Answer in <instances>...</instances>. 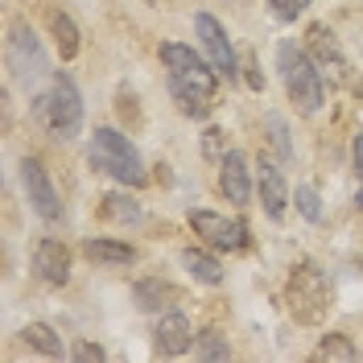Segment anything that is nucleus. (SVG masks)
<instances>
[{
  "instance_id": "nucleus-1",
  "label": "nucleus",
  "mask_w": 363,
  "mask_h": 363,
  "mask_svg": "<svg viewBox=\"0 0 363 363\" xmlns=\"http://www.w3.org/2000/svg\"><path fill=\"white\" fill-rule=\"evenodd\" d=\"M277 67H281V83H285V95L294 99V108L301 116H314L322 108V99H326L318 62L306 50H297L294 42H281L277 45Z\"/></svg>"
},
{
  "instance_id": "nucleus-2",
  "label": "nucleus",
  "mask_w": 363,
  "mask_h": 363,
  "mask_svg": "<svg viewBox=\"0 0 363 363\" xmlns=\"http://www.w3.org/2000/svg\"><path fill=\"white\" fill-rule=\"evenodd\" d=\"M91 165L104 169L108 178H116L120 186H133V190L149 182L136 145L124 133H116V128H95V136H91Z\"/></svg>"
},
{
  "instance_id": "nucleus-3",
  "label": "nucleus",
  "mask_w": 363,
  "mask_h": 363,
  "mask_svg": "<svg viewBox=\"0 0 363 363\" xmlns=\"http://www.w3.org/2000/svg\"><path fill=\"white\" fill-rule=\"evenodd\" d=\"M33 116H38L42 128H50L62 140L79 136V128H83V99H79V87L70 83V74H62V70L54 74L50 91L33 99Z\"/></svg>"
},
{
  "instance_id": "nucleus-4",
  "label": "nucleus",
  "mask_w": 363,
  "mask_h": 363,
  "mask_svg": "<svg viewBox=\"0 0 363 363\" xmlns=\"http://www.w3.org/2000/svg\"><path fill=\"white\" fill-rule=\"evenodd\" d=\"M161 62L169 70V91H186V95H199V99H215V87H219V70H211L190 50V45L165 42L161 45Z\"/></svg>"
},
{
  "instance_id": "nucleus-5",
  "label": "nucleus",
  "mask_w": 363,
  "mask_h": 363,
  "mask_svg": "<svg viewBox=\"0 0 363 363\" xmlns=\"http://www.w3.org/2000/svg\"><path fill=\"white\" fill-rule=\"evenodd\" d=\"M326 301H330V289H326L322 272L314 264L294 269V277H289V314L297 322H318L326 314Z\"/></svg>"
},
{
  "instance_id": "nucleus-6",
  "label": "nucleus",
  "mask_w": 363,
  "mask_h": 363,
  "mask_svg": "<svg viewBox=\"0 0 363 363\" xmlns=\"http://www.w3.org/2000/svg\"><path fill=\"white\" fill-rule=\"evenodd\" d=\"M9 70H13L21 83H38V79L50 74L42 42H38V33L25 21H13V29H9Z\"/></svg>"
},
{
  "instance_id": "nucleus-7",
  "label": "nucleus",
  "mask_w": 363,
  "mask_h": 363,
  "mask_svg": "<svg viewBox=\"0 0 363 363\" xmlns=\"http://www.w3.org/2000/svg\"><path fill=\"white\" fill-rule=\"evenodd\" d=\"M190 227H194V235H203V244L219 252H240L248 244L244 219H227V215H215V211H190Z\"/></svg>"
},
{
  "instance_id": "nucleus-8",
  "label": "nucleus",
  "mask_w": 363,
  "mask_h": 363,
  "mask_svg": "<svg viewBox=\"0 0 363 363\" xmlns=\"http://www.w3.org/2000/svg\"><path fill=\"white\" fill-rule=\"evenodd\" d=\"M21 182H25V194H29L33 211L42 215L45 223H58V219H62V203H58V190H54V182H50L42 161L25 157L21 161Z\"/></svg>"
},
{
  "instance_id": "nucleus-9",
  "label": "nucleus",
  "mask_w": 363,
  "mask_h": 363,
  "mask_svg": "<svg viewBox=\"0 0 363 363\" xmlns=\"http://www.w3.org/2000/svg\"><path fill=\"white\" fill-rule=\"evenodd\" d=\"M194 29H199V42H203L211 67L219 70V74H227V79H235V50L227 42L223 25L215 21L211 13H199V17H194Z\"/></svg>"
},
{
  "instance_id": "nucleus-10",
  "label": "nucleus",
  "mask_w": 363,
  "mask_h": 363,
  "mask_svg": "<svg viewBox=\"0 0 363 363\" xmlns=\"http://www.w3.org/2000/svg\"><path fill=\"white\" fill-rule=\"evenodd\" d=\"M219 190H223L227 203H235V206L252 203V169H248V157H244L240 149H231V153L219 161Z\"/></svg>"
},
{
  "instance_id": "nucleus-11",
  "label": "nucleus",
  "mask_w": 363,
  "mask_h": 363,
  "mask_svg": "<svg viewBox=\"0 0 363 363\" xmlns=\"http://www.w3.org/2000/svg\"><path fill=\"white\" fill-rule=\"evenodd\" d=\"M256 190H260L264 215H269V219H285V206H289V186H285V174H281L269 157H260V165H256Z\"/></svg>"
},
{
  "instance_id": "nucleus-12",
  "label": "nucleus",
  "mask_w": 363,
  "mask_h": 363,
  "mask_svg": "<svg viewBox=\"0 0 363 363\" xmlns=\"http://www.w3.org/2000/svg\"><path fill=\"white\" fill-rule=\"evenodd\" d=\"M153 347H157V355H186L194 347V330H190L186 314L165 310L157 322V330H153Z\"/></svg>"
},
{
  "instance_id": "nucleus-13",
  "label": "nucleus",
  "mask_w": 363,
  "mask_h": 363,
  "mask_svg": "<svg viewBox=\"0 0 363 363\" xmlns=\"http://www.w3.org/2000/svg\"><path fill=\"white\" fill-rule=\"evenodd\" d=\"M33 269L45 285H67L70 281V252L58 244V240H42L33 248Z\"/></svg>"
},
{
  "instance_id": "nucleus-14",
  "label": "nucleus",
  "mask_w": 363,
  "mask_h": 363,
  "mask_svg": "<svg viewBox=\"0 0 363 363\" xmlns=\"http://www.w3.org/2000/svg\"><path fill=\"white\" fill-rule=\"evenodd\" d=\"M136 306L145 310V314H161V310H174L178 306V289L169 285V281H161V277H145V281H136Z\"/></svg>"
},
{
  "instance_id": "nucleus-15",
  "label": "nucleus",
  "mask_w": 363,
  "mask_h": 363,
  "mask_svg": "<svg viewBox=\"0 0 363 363\" xmlns=\"http://www.w3.org/2000/svg\"><path fill=\"white\" fill-rule=\"evenodd\" d=\"M310 50H314L318 70H335V74L347 70V58H342L339 42H335V33L326 25H310Z\"/></svg>"
},
{
  "instance_id": "nucleus-16",
  "label": "nucleus",
  "mask_w": 363,
  "mask_h": 363,
  "mask_svg": "<svg viewBox=\"0 0 363 363\" xmlns=\"http://www.w3.org/2000/svg\"><path fill=\"white\" fill-rule=\"evenodd\" d=\"M83 252H87L95 264H112V269L116 264H133L136 260V248L133 244H120V240H87Z\"/></svg>"
},
{
  "instance_id": "nucleus-17",
  "label": "nucleus",
  "mask_w": 363,
  "mask_h": 363,
  "mask_svg": "<svg viewBox=\"0 0 363 363\" xmlns=\"http://www.w3.org/2000/svg\"><path fill=\"white\" fill-rule=\"evenodd\" d=\"M182 264H186V272H190L194 281H203V285H219V281H223V264L203 248H186L182 252Z\"/></svg>"
},
{
  "instance_id": "nucleus-18",
  "label": "nucleus",
  "mask_w": 363,
  "mask_h": 363,
  "mask_svg": "<svg viewBox=\"0 0 363 363\" xmlns=\"http://www.w3.org/2000/svg\"><path fill=\"white\" fill-rule=\"evenodd\" d=\"M50 33H54V45H58L62 62H70L79 54V25L70 21L62 9H50Z\"/></svg>"
},
{
  "instance_id": "nucleus-19",
  "label": "nucleus",
  "mask_w": 363,
  "mask_h": 363,
  "mask_svg": "<svg viewBox=\"0 0 363 363\" xmlns=\"http://www.w3.org/2000/svg\"><path fill=\"white\" fill-rule=\"evenodd\" d=\"M21 339L33 347V351H42L50 359H62V339L54 335V326H45V322H29L21 330Z\"/></svg>"
},
{
  "instance_id": "nucleus-20",
  "label": "nucleus",
  "mask_w": 363,
  "mask_h": 363,
  "mask_svg": "<svg viewBox=\"0 0 363 363\" xmlns=\"http://www.w3.org/2000/svg\"><path fill=\"white\" fill-rule=\"evenodd\" d=\"M104 215L120 227H136L140 223V203L128 199V194H108V199H104Z\"/></svg>"
},
{
  "instance_id": "nucleus-21",
  "label": "nucleus",
  "mask_w": 363,
  "mask_h": 363,
  "mask_svg": "<svg viewBox=\"0 0 363 363\" xmlns=\"http://www.w3.org/2000/svg\"><path fill=\"white\" fill-rule=\"evenodd\" d=\"M194 355L206 359V363H219V359L231 355V347H227V339L219 330H199V335H194Z\"/></svg>"
},
{
  "instance_id": "nucleus-22",
  "label": "nucleus",
  "mask_w": 363,
  "mask_h": 363,
  "mask_svg": "<svg viewBox=\"0 0 363 363\" xmlns=\"http://www.w3.org/2000/svg\"><path fill=\"white\" fill-rule=\"evenodd\" d=\"M314 359H342V363H351V359H355V347L347 342V335H326V339L318 342Z\"/></svg>"
},
{
  "instance_id": "nucleus-23",
  "label": "nucleus",
  "mask_w": 363,
  "mask_h": 363,
  "mask_svg": "<svg viewBox=\"0 0 363 363\" xmlns=\"http://www.w3.org/2000/svg\"><path fill=\"white\" fill-rule=\"evenodd\" d=\"M294 203H297V211H301L310 223H322V203H318V190H314V186H297V190H294Z\"/></svg>"
},
{
  "instance_id": "nucleus-24",
  "label": "nucleus",
  "mask_w": 363,
  "mask_h": 363,
  "mask_svg": "<svg viewBox=\"0 0 363 363\" xmlns=\"http://www.w3.org/2000/svg\"><path fill=\"white\" fill-rule=\"evenodd\" d=\"M264 128H269V140H272V149H277V157L281 161L294 157V149H289V140H285V124H281V116H269Z\"/></svg>"
},
{
  "instance_id": "nucleus-25",
  "label": "nucleus",
  "mask_w": 363,
  "mask_h": 363,
  "mask_svg": "<svg viewBox=\"0 0 363 363\" xmlns=\"http://www.w3.org/2000/svg\"><path fill=\"white\" fill-rule=\"evenodd\" d=\"M203 153L211 161H223L231 149H227V133L223 128H206V136H203Z\"/></svg>"
},
{
  "instance_id": "nucleus-26",
  "label": "nucleus",
  "mask_w": 363,
  "mask_h": 363,
  "mask_svg": "<svg viewBox=\"0 0 363 363\" xmlns=\"http://www.w3.org/2000/svg\"><path fill=\"white\" fill-rule=\"evenodd\" d=\"M269 4H272V17H281V21H297L310 9V0H269Z\"/></svg>"
},
{
  "instance_id": "nucleus-27",
  "label": "nucleus",
  "mask_w": 363,
  "mask_h": 363,
  "mask_svg": "<svg viewBox=\"0 0 363 363\" xmlns=\"http://www.w3.org/2000/svg\"><path fill=\"white\" fill-rule=\"evenodd\" d=\"M74 359L79 363H99L104 359V347H99V342H74Z\"/></svg>"
},
{
  "instance_id": "nucleus-28",
  "label": "nucleus",
  "mask_w": 363,
  "mask_h": 363,
  "mask_svg": "<svg viewBox=\"0 0 363 363\" xmlns=\"http://www.w3.org/2000/svg\"><path fill=\"white\" fill-rule=\"evenodd\" d=\"M351 157H355V174H359V186H363V136H355V145H351Z\"/></svg>"
},
{
  "instance_id": "nucleus-29",
  "label": "nucleus",
  "mask_w": 363,
  "mask_h": 363,
  "mask_svg": "<svg viewBox=\"0 0 363 363\" xmlns=\"http://www.w3.org/2000/svg\"><path fill=\"white\" fill-rule=\"evenodd\" d=\"M244 70H248V74H244V79H248V87H264V79H260V74H256V62H252V58H244Z\"/></svg>"
},
{
  "instance_id": "nucleus-30",
  "label": "nucleus",
  "mask_w": 363,
  "mask_h": 363,
  "mask_svg": "<svg viewBox=\"0 0 363 363\" xmlns=\"http://www.w3.org/2000/svg\"><path fill=\"white\" fill-rule=\"evenodd\" d=\"M355 203H359V206H363V194H359V199H355Z\"/></svg>"
}]
</instances>
